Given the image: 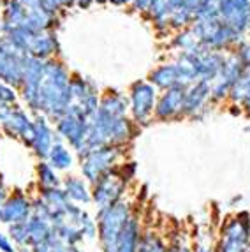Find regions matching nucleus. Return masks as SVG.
<instances>
[{"label":"nucleus","mask_w":250,"mask_h":252,"mask_svg":"<svg viewBox=\"0 0 250 252\" xmlns=\"http://www.w3.org/2000/svg\"><path fill=\"white\" fill-rule=\"evenodd\" d=\"M130 215V208L127 203L118 201L117 205L102 208L97 214V235H99L100 247L104 252H117L118 240L127 226Z\"/></svg>","instance_id":"nucleus-1"},{"label":"nucleus","mask_w":250,"mask_h":252,"mask_svg":"<svg viewBox=\"0 0 250 252\" xmlns=\"http://www.w3.org/2000/svg\"><path fill=\"white\" fill-rule=\"evenodd\" d=\"M117 157L118 148L111 147V145L90 152L88 156L81 159V171H83L85 180L90 182V184H95L97 180H100L106 173L113 169V164H115Z\"/></svg>","instance_id":"nucleus-2"},{"label":"nucleus","mask_w":250,"mask_h":252,"mask_svg":"<svg viewBox=\"0 0 250 252\" xmlns=\"http://www.w3.org/2000/svg\"><path fill=\"white\" fill-rule=\"evenodd\" d=\"M125 184L124 180L120 178L118 175V169H111L109 173H106L104 177L97 180L94 184V189H92V201L97 205L99 210L102 208H109V206L117 205L120 201L122 194L125 192Z\"/></svg>","instance_id":"nucleus-3"},{"label":"nucleus","mask_w":250,"mask_h":252,"mask_svg":"<svg viewBox=\"0 0 250 252\" xmlns=\"http://www.w3.org/2000/svg\"><path fill=\"white\" fill-rule=\"evenodd\" d=\"M32 217V201L21 190H16L13 196H9L0 206V222L4 224H21L27 222Z\"/></svg>","instance_id":"nucleus-4"},{"label":"nucleus","mask_w":250,"mask_h":252,"mask_svg":"<svg viewBox=\"0 0 250 252\" xmlns=\"http://www.w3.org/2000/svg\"><path fill=\"white\" fill-rule=\"evenodd\" d=\"M154 99H155V90L150 85L139 83L136 85V89L132 92V111L134 118L139 122H145L146 118L150 117L154 111Z\"/></svg>","instance_id":"nucleus-5"},{"label":"nucleus","mask_w":250,"mask_h":252,"mask_svg":"<svg viewBox=\"0 0 250 252\" xmlns=\"http://www.w3.org/2000/svg\"><path fill=\"white\" fill-rule=\"evenodd\" d=\"M33 127H35V132H33V139L30 147L33 148V152L41 159H48V154H50L51 147L55 145L53 132H51V129L48 127V124L42 118H39L37 122L33 124Z\"/></svg>","instance_id":"nucleus-6"},{"label":"nucleus","mask_w":250,"mask_h":252,"mask_svg":"<svg viewBox=\"0 0 250 252\" xmlns=\"http://www.w3.org/2000/svg\"><path fill=\"white\" fill-rule=\"evenodd\" d=\"M27 231H29V245L30 247H35V245L46 242L53 235V226L46 219L32 215L27 220Z\"/></svg>","instance_id":"nucleus-7"},{"label":"nucleus","mask_w":250,"mask_h":252,"mask_svg":"<svg viewBox=\"0 0 250 252\" xmlns=\"http://www.w3.org/2000/svg\"><path fill=\"white\" fill-rule=\"evenodd\" d=\"M184 102H185L184 90L182 89L169 90V92L160 99L155 113H157L158 118H169L175 113H178L180 109H184Z\"/></svg>","instance_id":"nucleus-8"},{"label":"nucleus","mask_w":250,"mask_h":252,"mask_svg":"<svg viewBox=\"0 0 250 252\" xmlns=\"http://www.w3.org/2000/svg\"><path fill=\"white\" fill-rule=\"evenodd\" d=\"M62 189L67 194L71 203H90L92 201V192L87 189V182L83 178L69 177L62 182Z\"/></svg>","instance_id":"nucleus-9"},{"label":"nucleus","mask_w":250,"mask_h":252,"mask_svg":"<svg viewBox=\"0 0 250 252\" xmlns=\"http://www.w3.org/2000/svg\"><path fill=\"white\" fill-rule=\"evenodd\" d=\"M48 160H50V166L53 169H59V171H65L72 166V156L71 152L67 150L60 141H55V145L51 147L50 154H48Z\"/></svg>","instance_id":"nucleus-10"},{"label":"nucleus","mask_w":250,"mask_h":252,"mask_svg":"<svg viewBox=\"0 0 250 252\" xmlns=\"http://www.w3.org/2000/svg\"><path fill=\"white\" fill-rule=\"evenodd\" d=\"M53 231H55V235L59 236L63 244H67V245H74L76 247V244L83 240V233H81V229L71 222L59 224V226L53 227Z\"/></svg>","instance_id":"nucleus-11"},{"label":"nucleus","mask_w":250,"mask_h":252,"mask_svg":"<svg viewBox=\"0 0 250 252\" xmlns=\"http://www.w3.org/2000/svg\"><path fill=\"white\" fill-rule=\"evenodd\" d=\"M32 252H79V251L74 245L63 244L62 240L55 235V231H53V235H51L46 242H42V244L32 247Z\"/></svg>","instance_id":"nucleus-12"},{"label":"nucleus","mask_w":250,"mask_h":252,"mask_svg":"<svg viewBox=\"0 0 250 252\" xmlns=\"http://www.w3.org/2000/svg\"><path fill=\"white\" fill-rule=\"evenodd\" d=\"M37 175H39V184H41L42 189H51V187H60L62 185V182L57 177L55 169L48 162H44V160L39 162Z\"/></svg>","instance_id":"nucleus-13"},{"label":"nucleus","mask_w":250,"mask_h":252,"mask_svg":"<svg viewBox=\"0 0 250 252\" xmlns=\"http://www.w3.org/2000/svg\"><path fill=\"white\" fill-rule=\"evenodd\" d=\"M138 252H167L166 245L157 235L154 233H145L139 240Z\"/></svg>","instance_id":"nucleus-14"},{"label":"nucleus","mask_w":250,"mask_h":252,"mask_svg":"<svg viewBox=\"0 0 250 252\" xmlns=\"http://www.w3.org/2000/svg\"><path fill=\"white\" fill-rule=\"evenodd\" d=\"M206 92H208V87H206L204 83H199L197 87H194L192 92L185 95L184 108L187 109V111H194V109H197L201 106V102H203V99L206 97Z\"/></svg>","instance_id":"nucleus-15"},{"label":"nucleus","mask_w":250,"mask_h":252,"mask_svg":"<svg viewBox=\"0 0 250 252\" xmlns=\"http://www.w3.org/2000/svg\"><path fill=\"white\" fill-rule=\"evenodd\" d=\"M178 74H180V69L176 67H162L160 71L155 72L152 78L157 85L160 87H171L176 80H178Z\"/></svg>","instance_id":"nucleus-16"},{"label":"nucleus","mask_w":250,"mask_h":252,"mask_svg":"<svg viewBox=\"0 0 250 252\" xmlns=\"http://www.w3.org/2000/svg\"><path fill=\"white\" fill-rule=\"evenodd\" d=\"M78 227L81 229V233H83V238H88V240L95 238L97 222L85 210H83V214H81V217H79V220H78Z\"/></svg>","instance_id":"nucleus-17"},{"label":"nucleus","mask_w":250,"mask_h":252,"mask_svg":"<svg viewBox=\"0 0 250 252\" xmlns=\"http://www.w3.org/2000/svg\"><path fill=\"white\" fill-rule=\"evenodd\" d=\"M9 236L20 247L29 245V231H27V222L21 224H9Z\"/></svg>","instance_id":"nucleus-18"},{"label":"nucleus","mask_w":250,"mask_h":252,"mask_svg":"<svg viewBox=\"0 0 250 252\" xmlns=\"http://www.w3.org/2000/svg\"><path fill=\"white\" fill-rule=\"evenodd\" d=\"M0 252H18L14 249L13 242L4 235V233H0Z\"/></svg>","instance_id":"nucleus-19"},{"label":"nucleus","mask_w":250,"mask_h":252,"mask_svg":"<svg viewBox=\"0 0 250 252\" xmlns=\"http://www.w3.org/2000/svg\"><path fill=\"white\" fill-rule=\"evenodd\" d=\"M167 252H190V251H188L187 245L178 244V245H171V247L167 249Z\"/></svg>","instance_id":"nucleus-20"},{"label":"nucleus","mask_w":250,"mask_h":252,"mask_svg":"<svg viewBox=\"0 0 250 252\" xmlns=\"http://www.w3.org/2000/svg\"><path fill=\"white\" fill-rule=\"evenodd\" d=\"M5 199H7V194H5V187H4V185H0V206L4 205Z\"/></svg>","instance_id":"nucleus-21"},{"label":"nucleus","mask_w":250,"mask_h":252,"mask_svg":"<svg viewBox=\"0 0 250 252\" xmlns=\"http://www.w3.org/2000/svg\"><path fill=\"white\" fill-rule=\"evenodd\" d=\"M0 185H4V178H2V173H0Z\"/></svg>","instance_id":"nucleus-22"},{"label":"nucleus","mask_w":250,"mask_h":252,"mask_svg":"<svg viewBox=\"0 0 250 252\" xmlns=\"http://www.w3.org/2000/svg\"><path fill=\"white\" fill-rule=\"evenodd\" d=\"M247 252H250V251H247Z\"/></svg>","instance_id":"nucleus-23"}]
</instances>
